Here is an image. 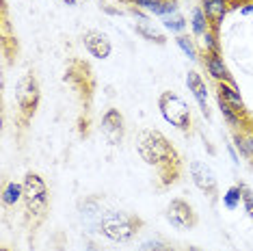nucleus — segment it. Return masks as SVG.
Masks as SVG:
<instances>
[{
    "instance_id": "1",
    "label": "nucleus",
    "mask_w": 253,
    "mask_h": 251,
    "mask_svg": "<svg viewBox=\"0 0 253 251\" xmlns=\"http://www.w3.org/2000/svg\"><path fill=\"white\" fill-rule=\"evenodd\" d=\"M136 152L147 165L156 167L163 175V182L177 180V171H180V154L175 147L169 143V139L158 132V130H141L136 136Z\"/></svg>"
},
{
    "instance_id": "2",
    "label": "nucleus",
    "mask_w": 253,
    "mask_h": 251,
    "mask_svg": "<svg viewBox=\"0 0 253 251\" xmlns=\"http://www.w3.org/2000/svg\"><path fill=\"white\" fill-rule=\"evenodd\" d=\"M143 221L139 216H132L126 212H106L100 219V232L102 236H106L113 243H128L130 238H134V234L139 232Z\"/></svg>"
},
{
    "instance_id": "3",
    "label": "nucleus",
    "mask_w": 253,
    "mask_h": 251,
    "mask_svg": "<svg viewBox=\"0 0 253 251\" xmlns=\"http://www.w3.org/2000/svg\"><path fill=\"white\" fill-rule=\"evenodd\" d=\"M22 186H24V206H26V212L28 216H33L35 219V223L45 216L48 212V204H50V195H48V186H45L43 178L39 173H26L24 182H22Z\"/></svg>"
},
{
    "instance_id": "4",
    "label": "nucleus",
    "mask_w": 253,
    "mask_h": 251,
    "mask_svg": "<svg viewBox=\"0 0 253 251\" xmlns=\"http://www.w3.org/2000/svg\"><path fill=\"white\" fill-rule=\"evenodd\" d=\"M158 106H160L163 117L171 126H175V128H180V130L191 128V108H188V104L180 95L171 93V91H165L158 100Z\"/></svg>"
},
{
    "instance_id": "5",
    "label": "nucleus",
    "mask_w": 253,
    "mask_h": 251,
    "mask_svg": "<svg viewBox=\"0 0 253 251\" xmlns=\"http://www.w3.org/2000/svg\"><path fill=\"white\" fill-rule=\"evenodd\" d=\"M39 83L33 74H24V76L18 81V87H15V100H18V106L22 108L26 117H31L33 113L37 111L39 104Z\"/></svg>"
},
{
    "instance_id": "6",
    "label": "nucleus",
    "mask_w": 253,
    "mask_h": 251,
    "mask_svg": "<svg viewBox=\"0 0 253 251\" xmlns=\"http://www.w3.org/2000/svg\"><path fill=\"white\" fill-rule=\"evenodd\" d=\"M167 221L175 227V230H191L197 223V216H195L193 208L188 206L184 199H173L167 208Z\"/></svg>"
},
{
    "instance_id": "7",
    "label": "nucleus",
    "mask_w": 253,
    "mask_h": 251,
    "mask_svg": "<svg viewBox=\"0 0 253 251\" xmlns=\"http://www.w3.org/2000/svg\"><path fill=\"white\" fill-rule=\"evenodd\" d=\"M188 171H191V178L193 184L199 188V191L208 193V195H214L216 191V175L214 171L210 169V165L201 163V161H193L188 165Z\"/></svg>"
},
{
    "instance_id": "8",
    "label": "nucleus",
    "mask_w": 253,
    "mask_h": 251,
    "mask_svg": "<svg viewBox=\"0 0 253 251\" xmlns=\"http://www.w3.org/2000/svg\"><path fill=\"white\" fill-rule=\"evenodd\" d=\"M102 132L111 145H117L124 139V117L117 108H108L102 117Z\"/></svg>"
},
{
    "instance_id": "9",
    "label": "nucleus",
    "mask_w": 253,
    "mask_h": 251,
    "mask_svg": "<svg viewBox=\"0 0 253 251\" xmlns=\"http://www.w3.org/2000/svg\"><path fill=\"white\" fill-rule=\"evenodd\" d=\"M83 43L87 48V52L95 59H108L113 52V45L108 42V37L100 31H87L83 35Z\"/></svg>"
},
{
    "instance_id": "10",
    "label": "nucleus",
    "mask_w": 253,
    "mask_h": 251,
    "mask_svg": "<svg viewBox=\"0 0 253 251\" xmlns=\"http://www.w3.org/2000/svg\"><path fill=\"white\" fill-rule=\"evenodd\" d=\"M186 87L188 91L193 93V98L197 100V104L201 108V113H204L206 119H210V108H208V87H206V83L201 81V76L197 72H188L186 74Z\"/></svg>"
},
{
    "instance_id": "11",
    "label": "nucleus",
    "mask_w": 253,
    "mask_h": 251,
    "mask_svg": "<svg viewBox=\"0 0 253 251\" xmlns=\"http://www.w3.org/2000/svg\"><path fill=\"white\" fill-rule=\"evenodd\" d=\"M206 70L218 83H234L232 74H229L227 65L223 63V56L218 52H208V56H206Z\"/></svg>"
},
{
    "instance_id": "12",
    "label": "nucleus",
    "mask_w": 253,
    "mask_h": 251,
    "mask_svg": "<svg viewBox=\"0 0 253 251\" xmlns=\"http://www.w3.org/2000/svg\"><path fill=\"white\" fill-rule=\"evenodd\" d=\"M204 13L210 22V28L218 31L223 18L227 13V0H204Z\"/></svg>"
},
{
    "instance_id": "13",
    "label": "nucleus",
    "mask_w": 253,
    "mask_h": 251,
    "mask_svg": "<svg viewBox=\"0 0 253 251\" xmlns=\"http://www.w3.org/2000/svg\"><path fill=\"white\" fill-rule=\"evenodd\" d=\"M134 4H139V7L152 11V13L156 15H163V18H167V15H173L177 11V2L175 0H132Z\"/></svg>"
},
{
    "instance_id": "14",
    "label": "nucleus",
    "mask_w": 253,
    "mask_h": 251,
    "mask_svg": "<svg viewBox=\"0 0 253 251\" xmlns=\"http://www.w3.org/2000/svg\"><path fill=\"white\" fill-rule=\"evenodd\" d=\"M216 95L223 98L227 104H232L238 113H245V100L240 98V91L236 89L234 83H218V89H216Z\"/></svg>"
},
{
    "instance_id": "15",
    "label": "nucleus",
    "mask_w": 253,
    "mask_h": 251,
    "mask_svg": "<svg viewBox=\"0 0 253 251\" xmlns=\"http://www.w3.org/2000/svg\"><path fill=\"white\" fill-rule=\"evenodd\" d=\"M136 33H139L141 37H145L147 42H152V43H158V45H165L167 43V37L163 35V33L158 31L156 26L152 24V22H149L145 15H143V18H139V22H136Z\"/></svg>"
},
{
    "instance_id": "16",
    "label": "nucleus",
    "mask_w": 253,
    "mask_h": 251,
    "mask_svg": "<svg viewBox=\"0 0 253 251\" xmlns=\"http://www.w3.org/2000/svg\"><path fill=\"white\" fill-rule=\"evenodd\" d=\"M24 197V186L18 184V182H9L2 191V202L4 206H15L20 199Z\"/></svg>"
},
{
    "instance_id": "17",
    "label": "nucleus",
    "mask_w": 253,
    "mask_h": 251,
    "mask_svg": "<svg viewBox=\"0 0 253 251\" xmlns=\"http://www.w3.org/2000/svg\"><path fill=\"white\" fill-rule=\"evenodd\" d=\"M191 24H193V33H195V37H204L206 33L210 31V22L208 18H206V13H204V9H193V18H191Z\"/></svg>"
},
{
    "instance_id": "18",
    "label": "nucleus",
    "mask_w": 253,
    "mask_h": 251,
    "mask_svg": "<svg viewBox=\"0 0 253 251\" xmlns=\"http://www.w3.org/2000/svg\"><path fill=\"white\" fill-rule=\"evenodd\" d=\"M216 102H218V108H221V113H223V117H225V122L229 126H234V128H238V126H243V119H240V115L243 113H238L232 104H227L223 98H218L216 95Z\"/></svg>"
},
{
    "instance_id": "19",
    "label": "nucleus",
    "mask_w": 253,
    "mask_h": 251,
    "mask_svg": "<svg viewBox=\"0 0 253 251\" xmlns=\"http://www.w3.org/2000/svg\"><path fill=\"white\" fill-rule=\"evenodd\" d=\"M234 143L247 158H253V132H236Z\"/></svg>"
},
{
    "instance_id": "20",
    "label": "nucleus",
    "mask_w": 253,
    "mask_h": 251,
    "mask_svg": "<svg viewBox=\"0 0 253 251\" xmlns=\"http://www.w3.org/2000/svg\"><path fill=\"white\" fill-rule=\"evenodd\" d=\"M243 204V191H240V186H232L225 191V195H223V206L227 210H236Z\"/></svg>"
},
{
    "instance_id": "21",
    "label": "nucleus",
    "mask_w": 253,
    "mask_h": 251,
    "mask_svg": "<svg viewBox=\"0 0 253 251\" xmlns=\"http://www.w3.org/2000/svg\"><path fill=\"white\" fill-rule=\"evenodd\" d=\"M175 43L180 45V50H182V52L186 54L191 61H197V59H199V56H197V48H195V43H193L191 37L180 35V37H175Z\"/></svg>"
},
{
    "instance_id": "22",
    "label": "nucleus",
    "mask_w": 253,
    "mask_h": 251,
    "mask_svg": "<svg viewBox=\"0 0 253 251\" xmlns=\"http://www.w3.org/2000/svg\"><path fill=\"white\" fill-rule=\"evenodd\" d=\"M165 28H169V31H173V33H182L184 28H186V20L182 18V15H167L165 18Z\"/></svg>"
},
{
    "instance_id": "23",
    "label": "nucleus",
    "mask_w": 253,
    "mask_h": 251,
    "mask_svg": "<svg viewBox=\"0 0 253 251\" xmlns=\"http://www.w3.org/2000/svg\"><path fill=\"white\" fill-rule=\"evenodd\" d=\"M204 45L208 52H218V31L210 28V31L204 35Z\"/></svg>"
},
{
    "instance_id": "24",
    "label": "nucleus",
    "mask_w": 253,
    "mask_h": 251,
    "mask_svg": "<svg viewBox=\"0 0 253 251\" xmlns=\"http://www.w3.org/2000/svg\"><path fill=\"white\" fill-rule=\"evenodd\" d=\"M240 191H243V206H245V212L253 219V191L247 184H240Z\"/></svg>"
},
{
    "instance_id": "25",
    "label": "nucleus",
    "mask_w": 253,
    "mask_h": 251,
    "mask_svg": "<svg viewBox=\"0 0 253 251\" xmlns=\"http://www.w3.org/2000/svg\"><path fill=\"white\" fill-rule=\"evenodd\" d=\"M240 13H243V15H251L253 13V2L243 4V7H240Z\"/></svg>"
},
{
    "instance_id": "26",
    "label": "nucleus",
    "mask_w": 253,
    "mask_h": 251,
    "mask_svg": "<svg viewBox=\"0 0 253 251\" xmlns=\"http://www.w3.org/2000/svg\"><path fill=\"white\" fill-rule=\"evenodd\" d=\"M227 152H229V156H232V163H234V165H238L240 161H238V154H236L234 145H227Z\"/></svg>"
},
{
    "instance_id": "27",
    "label": "nucleus",
    "mask_w": 253,
    "mask_h": 251,
    "mask_svg": "<svg viewBox=\"0 0 253 251\" xmlns=\"http://www.w3.org/2000/svg\"><path fill=\"white\" fill-rule=\"evenodd\" d=\"M84 251H100V249H97V247H95V245H93V243H89V245H87V247H84Z\"/></svg>"
},
{
    "instance_id": "28",
    "label": "nucleus",
    "mask_w": 253,
    "mask_h": 251,
    "mask_svg": "<svg viewBox=\"0 0 253 251\" xmlns=\"http://www.w3.org/2000/svg\"><path fill=\"white\" fill-rule=\"evenodd\" d=\"M63 2H65V4H70V7H74V4H76V0H63Z\"/></svg>"
},
{
    "instance_id": "29",
    "label": "nucleus",
    "mask_w": 253,
    "mask_h": 251,
    "mask_svg": "<svg viewBox=\"0 0 253 251\" xmlns=\"http://www.w3.org/2000/svg\"><path fill=\"white\" fill-rule=\"evenodd\" d=\"M188 251H204V249H199V247H188Z\"/></svg>"
},
{
    "instance_id": "30",
    "label": "nucleus",
    "mask_w": 253,
    "mask_h": 251,
    "mask_svg": "<svg viewBox=\"0 0 253 251\" xmlns=\"http://www.w3.org/2000/svg\"><path fill=\"white\" fill-rule=\"evenodd\" d=\"M0 251H9V249L7 247H0Z\"/></svg>"
},
{
    "instance_id": "31",
    "label": "nucleus",
    "mask_w": 253,
    "mask_h": 251,
    "mask_svg": "<svg viewBox=\"0 0 253 251\" xmlns=\"http://www.w3.org/2000/svg\"><path fill=\"white\" fill-rule=\"evenodd\" d=\"M238 2H247V0H238Z\"/></svg>"
}]
</instances>
